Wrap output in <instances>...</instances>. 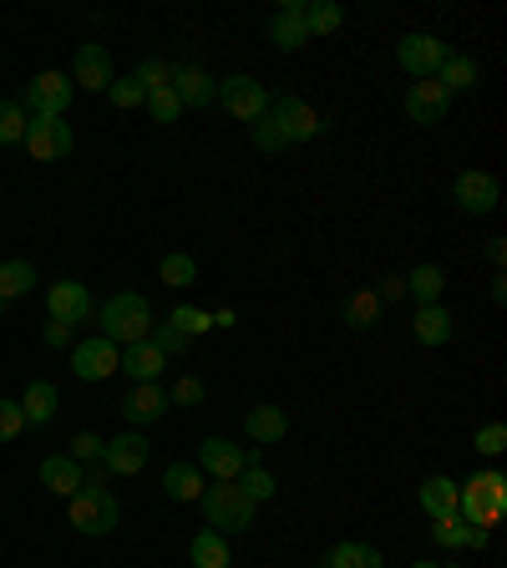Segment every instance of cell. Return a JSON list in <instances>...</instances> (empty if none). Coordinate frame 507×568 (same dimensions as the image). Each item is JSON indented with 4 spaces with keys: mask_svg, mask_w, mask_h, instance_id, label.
<instances>
[{
    "mask_svg": "<svg viewBox=\"0 0 507 568\" xmlns=\"http://www.w3.org/2000/svg\"><path fill=\"white\" fill-rule=\"evenodd\" d=\"M487 259H493L497 275H503V265H507V239H487Z\"/></svg>",
    "mask_w": 507,
    "mask_h": 568,
    "instance_id": "816d5d0a",
    "label": "cell"
},
{
    "mask_svg": "<svg viewBox=\"0 0 507 568\" xmlns=\"http://www.w3.org/2000/svg\"><path fill=\"white\" fill-rule=\"evenodd\" d=\"M25 152L36 158V163H56V158H66L72 152V122L66 117H31L25 122Z\"/></svg>",
    "mask_w": 507,
    "mask_h": 568,
    "instance_id": "ba28073f",
    "label": "cell"
},
{
    "mask_svg": "<svg viewBox=\"0 0 507 568\" xmlns=\"http://www.w3.org/2000/svg\"><path fill=\"white\" fill-rule=\"evenodd\" d=\"M341 25H345V6H335V0H315V6H304V31H310V41L335 36Z\"/></svg>",
    "mask_w": 507,
    "mask_h": 568,
    "instance_id": "d6a6232c",
    "label": "cell"
},
{
    "mask_svg": "<svg viewBox=\"0 0 507 568\" xmlns=\"http://www.w3.org/2000/svg\"><path fill=\"white\" fill-rule=\"evenodd\" d=\"M234 487H239V493H244V497H249V503H254V507H259V503H269V497H274V493H279V482H274V472H269V468H259V462H249V468H244V472H239V478H234Z\"/></svg>",
    "mask_w": 507,
    "mask_h": 568,
    "instance_id": "e575fe53",
    "label": "cell"
},
{
    "mask_svg": "<svg viewBox=\"0 0 507 568\" xmlns=\"http://www.w3.org/2000/svg\"><path fill=\"white\" fill-rule=\"evenodd\" d=\"M244 437H249L254 447L284 442V437H290V417H284V406H269V401L249 406V411H244Z\"/></svg>",
    "mask_w": 507,
    "mask_h": 568,
    "instance_id": "e0dca14e",
    "label": "cell"
},
{
    "mask_svg": "<svg viewBox=\"0 0 507 568\" xmlns=\"http://www.w3.org/2000/svg\"><path fill=\"white\" fill-rule=\"evenodd\" d=\"M25 431V417H21V401H6L0 396V442H15Z\"/></svg>",
    "mask_w": 507,
    "mask_h": 568,
    "instance_id": "f6af8a7d",
    "label": "cell"
},
{
    "mask_svg": "<svg viewBox=\"0 0 507 568\" xmlns=\"http://www.w3.org/2000/svg\"><path fill=\"white\" fill-rule=\"evenodd\" d=\"M417 503H421V513H427V518H452L456 507H462V482H452V478H442V472H436V478H427L417 487Z\"/></svg>",
    "mask_w": 507,
    "mask_h": 568,
    "instance_id": "ffe728a7",
    "label": "cell"
},
{
    "mask_svg": "<svg viewBox=\"0 0 507 568\" xmlns=\"http://www.w3.org/2000/svg\"><path fill=\"white\" fill-rule=\"evenodd\" d=\"M158 351H163V361H177V355H188V335H177L173 325H152V335H148Z\"/></svg>",
    "mask_w": 507,
    "mask_h": 568,
    "instance_id": "ee69618b",
    "label": "cell"
},
{
    "mask_svg": "<svg viewBox=\"0 0 507 568\" xmlns=\"http://www.w3.org/2000/svg\"><path fill=\"white\" fill-rule=\"evenodd\" d=\"M249 132H254V148H259V152H284V148H290V138L279 132V122L269 112L259 117V122H249Z\"/></svg>",
    "mask_w": 507,
    "mask_h": 568,
    "instance_id": "ab89813d",
    "label": "cell"
},
{
    "mask_svg": "<svg viewBox=\"0 0 507 568\" xmlns=\"http://www.w3.org/2000/svg\"><path fill=\"white\" fill-rule=\"evenodd\" d=\"M218 101H224V112L234 117V122H259L274 97H269V87L259 76L239 72V76H228V82H218Z\"/></svg>",
    "mask_w": 507,
    "mask_h": 568,
    "instance_id": "8992f818",
    "label": "cell"
},
{
    "mask_svg": "<svg viewBox=\"0 0 507 568\" xmlns=\"http://www.w3.org/2000/svg\"><path fill=\"white\" fill-rule=\"evenodd\" d=\"M6 310H11V300H0V315H6Z\"/></svg>",
    "mask_w": 507,
    "mask_h": 568,
    "instance_id": "9f6ffc18",
    "label": "cell"
},
{
    "mask_svg": "<svg viewBox=\"0 0 507 568\" xmlns=\"http://www.w3.org/2000/svg\"><path fill=\"white\" fill-rule=\"evenodd\" d=\"M411 568H462V564H436V558H421V564H411Z\"/></svg>",
    "mask_w": 507,
    "mask_h": 568,
    "instance_id": "11a10c76",
    "label": "cell"
},
{
    "mask_svg": "<svg viewBox=\"0 0 507 568\" xmlns=\"http://www.w3.org/2000/svg\"><path fill=\"white\" fill-rule=\"evenodd\" d=\"M341 320L350 330H376L380 320H386V304L376 300V290H355L341 300Z\"/></svg>",
    "mask_w": 507,
    "mask_h": 568,
    "instance_id": "f1b7e54d",
    "label": "cell"
},
{
    "mask_svg": "<svg viewBox=\"0 0 507 568\" xmlns=\"http://www.w3.org/2000/svg\"><path fill=\"white\" fill-rule=\"evenodd\" d=\"M320 568H386V558H380V548H370V544L341 538V544L320 558Z\"/></svg>",
    "mask_w": 507,
    "mask_h": 568,
    "instance_id": "f546056e",
    "label": "cell"
},
{
    "mask_svg": "<svg viewBox=\"0 0 507 568\" xmlns=\"http://www.w3.org/2000/svg\"><path fill=\"white\" fill-rule=\"evenodd\" d=\"M168 411V392L152 381V386H132V392L122 396V417L132 421V427H148V421H158Z\"/></svg>",
    "mask_w": 507,
    "mask_h": 568,
    "instance_id": "7402d4cb",
    "label": "cell"
},
{
    "mask_svg": "<svg viewBox=\"0 0 507 568\" xmlns=\"http://www.w3.org/2000/svg\"><path fill=\"white\" fill-rule=\"evenodd\" d=\"M72 87H82V92H107V87H112V56H107V46L87 41V46L76 51Z\"/></svg>",
    "mask_w": 507,
    "mask_h": 568,
    "instance_id": "2e32d148",
    "label": "cell"
},
{
    "mask_svg": "<svg viewBox=\"0 0 507 568\" xmlns=\"http://www.w3.org/2000/svg\"><path fill=\"white\" fill-rule=\"evenodd\" d=\"M487 294H493V304H503L507 300V275H493V290Z\"/></svg>",
    "mask_w": 507,
    "mask_h": 568,
    "instance_id": "f5cc1de1",
    "label": "cell"
},
{
    "mask_svg": "<svg viewBox=\"0 0 507 568\" xmlns=\"http://www.w3.org/2000/svg\"><path fill=\"white\" fill-rule=\"evenodd\" d=\"M376 300H380V304H396V300H406V279H401V275H386V279H380V285H376Z\"/></svg>",
    "mask_w": 507,
    "mask_h": 568,
    "instance_id": "681fc988",
    "label": "cell"
},
{
    "mask_svg": "<svg viewBox=\"0 0 507 568\" xmlns=\"http://www.w3.org/2000/svg\"><path fill=\"white\" fill-rule=\"evenodd\" d=\"M132 76H138L142 92H163V87H173V62H163V56H148V62H142Z\"/></svg>",
    "mask_w": 507,
    "mask_h": 568,
    "instance_id": "f35d334b",
    "label": "cell"
},
{
    "mask_svg": "<svg viewBox=\"0 0 507 568\" xmlns=\"http://www.w3.org/2000/svg\"><path fill=\"white\" fill-rule=\"evenodd\" d=\"M411 335H417V345H446L456 335V320L446 315L442 304H417V320H411Z\"/></svg>",
    "mask_w": 507,
    "mask_h": 568,
    "instance_id": "603a6c76",
    "label": "cell"
},
{
    "mask_svg": "<svg viewBox=\"0 0 507 568\" xmlns=\"http://www.w3.org/2000/svg\"><path fill=\"white\" fill-rule=\"evenodd\" d=\"M269 41H274L279 51H304L310 46V31H304V0H284L279 6V15H269Z\"/></svg>",
    "mask_w": 507,
    "mask_h": 568,
    "instance_id": "ac0fdd59",
    "label": "cell"
},
{
    "mask_svg": "<svg viewBox=\"0 0 507 568\" xmlns=\"http://www.w3.org/2000/svg\"><path fill=\"white\" fill-rule=\"evenodd\" d=\"M472 447H477L482 457H503L507 452V427L503 421H482L477 437H472Z\"/></svg>",
    "mask_w": 507,
    "mask_h": 568,
    "instance_id": "b9f144b4",
    "label": "cell"
},
{
    "mask_svg": "<svg viewBox=\"0 0 507 568\" xmlns=\"http://www.w3.org/2000/svg\"><path fill=\"white\" fill-rule=\"evenodd\" d=\"M21 107H31V117H66V107H72V76L66 72L31 76V82H25Z\"/></svg>",
    "mask_w": 507,
    "mask_h": 568,
    "instance_id": "30bf717a",
    "label": "cell"
},
{
    "mask_svg": "<svg viewBox=\"0 0 507 568\" xmlns=\"http://www.w3.org/2000/svg\"><path fill=\"white\" fill-rule=\"evenodd\" d=\"M117 366H122V351L112 341H101V335L72 345V371L82 381H107V376H117Z\"/></svg>",
    "mask_w": 507,
    "mask_h": 568,
    "instance_id": "5bb4252c",
    "label": "cell"
},
{
    "mask_svg": "<svg viewBox=\"0 0 507 568\" xmlns=\"http://www.w3.org/2000/svg\"><path fill=\"white\" fill-rule=\"evenodd\" d=\"M198 507H203V518H208V528H218L224 538H228V533H249V528H254V513H259V507H254L249 497L234 487V482L203 487Z\"/></svg>",
    "mask_w": 507,
    "mask_h": 568,
    "instance_id": "3957f363",
    "label": "cell"
},
{
    "mask_svg": "<svg viewBox=\"0 0 507 568\" xmlns=\"http://www.w3.org/2000/svg\"><path fill=\"white\" fill-rule=\"evenodd\" d=\"M46 310L51 320H62V325H82L91 315V290L82 279H56L46 290Z\"/></svg>",
    "mask_w": 507,
    "mask_h": 568,
    "instance_id": "9a60e30c",
    "label": "cell"
},
{
    "mask_svg": "<svg viewBox=\"0 0 507 568\" xmlns=\"http://www.w3.org/2000/svg\"><path fill=\"white\" fill-rule=\"evenodd\" d=\"M497 199H503V189H497V178H493V173H482V168H467V173H456L452 203L462 208V214H493Z\"/></svg>",
    "mask_w": 507,
    "mask_h": 568,
    "instance_id": "7c38bea8",
    "label": "cell"
},
{
    "mask_svg": "<svg viewBox=\"0 0 507 568\" xmlns=\"http://www.w3.org/2000/svg\"><path fill=\"white\" fill-rule=\"evenodd\" d=\"M36 285V265L31 259H6L0 265V300H21Z\"/></svg>",
    "mask_w": 507,
    "mask_h": 568,
    "instance_id": "836d02e7",
    "label": "cell"
},
{
    "mask_svg": "<svg viewBox=\"0 0 507 568\" xmlns=\"http://www.w3.org/2000/svg\"><path fill=\"white\" fill-rule=\"evenodd\" d=\"M452 56L442 36H431V31H411V36L396 41V66H401L411 82H427V76L442 72V62Z\"/></svg>",
    "mask_w": 507,
    "mask_h": 568,
    "instance_id": "277c9868",
    "label": "cell"
},
{
    "mask_svg": "<svg viewBox=\"0 0 507 568\" xmlns=\"http://www.w3.org/2000/svg\"><path fill=\"white\" fill-rule=\"evenodd\" d=\"M249 462H259L254 457V447H234L228 437H203L198 442V472L214 482H234Z\"/></svg>",
    "mask_w": 507,
    "mask_h": 568,
    "instance_id": "52a82bcc",
    "label": "cell"
},
{
    "mask_svg": "<svg viewBox=\"0 0 507 568\" xmlns=\"http://www.w3.org/2000/svg\"><path fill=\"white\" fill-rule=\"evenodd\" d=\"M173 92L177 101H183V112H198V107H208V101H218V82L203 66H173Z\"/></svg>",
    "mask_w": 507,
    "mask_h": 568,
    "instance_id": "d6986e66",
    "label": "cell"
},
{
    "mask_svg": "<svg viewBox=\"0 0 507 568\" xmlns=\"http://www.w3.org/2000/svg\"><path fill=\"white\" fill-rule=\"evenodd\" d=\"M97 320H101V341H112L117 351L148 341L152 325H158V320H152V304L142 300L138 290H117L112 300L97 310Z\"/></svg>",
    "mask_w": 507,
    "mask_h": 568,
    "instance_id": "6da1fadb",
    "label": "cell"
},
{
    "mask_svg": "<svg viewBox=\"0 0 507 568\" xmlns=\"http://www.w3.org/2000/svg\"><path fill=\"white\" fill-rule=\"evenodd\" d=\"M234 325H239V320H234V310H218V315H214V330H234Z\"/></svg>",
    "mask_w": 507,
    "mask_h": 568,
    "instance_id": "db71d44e",
    "label": "cell"
},
{
    "mask_svg": "<svg viewBox=\"0 0 507 568\" xmlns=\"http://www.w3.org/2000/svg\"><path fill=\"white\" fill-rule=\"evenodd\" d=\"M406 279V294L417 304H442V290H446V269L442 265H417L411 275H401Z\"/></svg>",
    "mask_w": 507,
    "mask_h": 568,
    "instance_id": "1f68e13d",
    "label": "cell"
},
{
    "mask_svg": "<svg viewBox=\"0 0 507 568\" xmlns=\"http://www.w3.org/2000/svg\"><path fill=\"white\" fill-rule=\"evenodd\" d=\"M507 513V478L503 472H472L462 482V507H456V518L472 523V528H497Z\"/></svg>",
    "mask_w": 507,
    "mask_h": 568,
    "instance_id": "7a4b0ae2",
    "label": "cell"
},
{
    "mask_svg": "<svg viewBox=\"0 0 507 568\" xmlns=\"http://www.w3.org/2000/svg\"><path fill=\"white\" fill-rule=\"evenodd\" d=\"M269 117H274L279 132H284L290 142H315L320 132H325V117H320L304 97H279V101H269Z\"/></svg>",
    "mask_w": 507,
    "mask_h": 568,
    "instance_id": "8fae6325",
    "label": "cell"
},
{
    "mask_svg": "<svg viewBox=\"0 0 507 568\" xmlns=\"http://www.w3.org/2000/svg\"><path fill=\"white\" fill-rule=\"evenodd\" d=\"M152 112V122H177L183 117V101H177V92L173 87H163V92H148V101H142Z\"/></svg>",
    "mask_w": 507,
    "mask_h": 568,
    "instance_id": "60d3db41",
    "label": "cell"
},
{
    "mask_svg": "<svg viewBox=\"0 0 507 568\" xmlns=\"http://www.w3.org/2000/svg\"><path fill=\"white\" fill-rule=\"evenodd\" d=\"M41 341H46L51 351H66V345H72V325H62V320H46V330H41Z\"/></svg>",
    "mask_w": 507,
    "mask_h": 568,
    "instance_id": "f907efd6",
    "label": "cell"
},
{
    "mask_svg": "<svg viewBox=\"0 0 507 568\" xmlns=\"http://www.w3.org/2000/svg\"><path fill=\"white\" fill-rule=\"evenodd\" d=\"M168 325L177 330V335H208V330H214V310H198V304H177L173 315H168Z\"/></svg>",
    "mask_w": 507,
    "mask_h": 568,
    "instance_id": "8d00e7d4",
    "label": "cell"
},
{
    "mask_svg": "<svg viewBox=\"0 0 507 568\" xmlns=\"http://www.w3.org/2000/svg\"><path fill=\"white\" fill-rule=\"evenodd\" d=\"M203 487H208V478L198 472V462H173V468L163 472V493L173 497V503H198Z\"/></svg>",
    "mask_w": 507,
    "mask_h": 568,
    "instance_id": "83f0119b",
    "label": "cell"
},
{
    "mask_svg": "<svg viewBox=\"0 0 507 568\" xmlns=\"http://www.w3.org/2000/svg\"><path fill=\"white\" fill-rule=\"evenodd\" d=\"M112 107H122V112H132V107H142L148 101V92L138 87V76H112Z\"/></svg>",
    "mask_w": 507,
    "mask_h": 568,
    "instance_id": "7bdbcfd3",
    "label": "cell"
},
{
    "mask_svg": "<svg viewBox=\"0 0 507 568\" xmlns=\"http://www.w3.org/2000/svg\"><path fill=\"white\" fill-rule=\"evenodd\" d=\"M41 487H46V493H56V497H76L82 493V462H72V457L66 452H51L46 462H41Z\"/></svg>",
    "mask_w": 507,
    "mask_h": 568,
    "instance_id": "44dd1931",
    "label": "cell"
},
{
    "mask_svg": "<svg viewBox=\"0 0 507 568\" xmlns=\"http://www.w3.org/2000/svg\"><path fill=\"white\" fill-rule=\"evenodd\" d=\"M107 478H112V472L101 468V462H82V487H87V493H107Z\"/></svg>",
    "mask_w": 507,
    "mask_h": 568,
    "instance_id": "c3c4849f",
    "label": "cell"
},
{
    "mask_svg": "<svg viewBox=\"0 0 507 568\" xmlns=\"http://www.w3.org/2000/svg\"><path fill=\"white\" fill-rule=\"evenodd\" d=\"M198 401H203V381L198 376H183L173 392H168V406H198Z\"/></svg>",
    "mask_w": 507,
    "mask_h": 568,
    "instance_id": "7dc6e473",
    "label": "cell"
},
{
    "mask_svg": "<svg viewBox=\"0 0 507 568\" xmlns=\"http://www.w3.org/2000/svg\"><path fill=\"white\" fill-rule=\"evenodd\" d=\"M446 112H452V97H446V87L436 82V76H427V82H411V87H406V117H411L417 127L446 122Z\"/></svg>",
    "mask_w": 507,
    "mask_h": 568,
    "instance_id": "4fadbf2b",
    "label": "cell"
},
{
    "mask_svg": "<svg viewBox=\"0 0 507 568\" xmlns=\"http://www.w3.org/2000/svg\"><path fill=\"white\" fill-rule=\"evenodd\" d=\"M436 82L446 87V97H456V92H477L482 87L477 56H462V51H452V56L442 62V72H436Z\"/></svg>",
    "mask_w": 507,
    "mask_h": 568,
    "instance_id": "4316f807",
    "label": "cell"
},
{
    "mask_svg": "<svg viewBox=\"0 0 507 568\" xmlns=\"http://www.w3.org/2000/svg\"><path fill=\"white\" fill-rule=\"evenodd\" d=\"M66 523H72L76 533H87V538H101V533H112L117 523H122V507H117L112 493H82L66 497Z\"/></svg>",
    "mask_w": 507,
    "mask_h": 568,
    "instance_id": "5b68a950",
    "label": "cell"
},
{
    "mask_svg": "<svg viewBox=\"0 0 507 568\" xmlns=\"http://www.w3.org/2000/svg\"><path fill=\"white\" fill-rule=\"evenodd\" d=\"M228 538L218 528H203V533H193V544H188V564L193 568H228Z\"/></svg>",
    "mask_w": 507,
    "mask_h": 568,
    "instance_id": "4dcf8cb0",
    "label": "cell"
},
{
    "mask_svg": "<svg viewBox=\"0 0 507 568\" xmlns=\"http://www.w3.org/2000/svg\"><path fill=\"white\" fill-rule=\"evenodd\" d=\"M431 538L442 548H452V554H462V548H487V528H472V523H462L452 513V518H431Z\"/></svg>",
    "mask_w": 507,
    "mask_h": 568,
    "instance_id": "484cf974",
    "label": "cell"
},
{
    "mask_svg": "<svg viewBox=\"0 0 507 568\" xmlns=\"http://www.w3.org/2000/svg\"><path fill=\"white\" fill-rule=\"evenodd\" d=\"M25 107L21 101H11V97H0V148H11V142H21L25 138Z\"/></svg>",
    "mask_w": 507,
    "mask_h": 568,
    "instance_id": "74e56055",
    "label": "cell"
},
{
    "mask_svg": "<svg viewBox=\"0 0 507 568\" xmlns=\"http://www.w3.org/2000/svg\"><path fill=\"white\" fill-rule=\"evenodd\" d=\"M56 406H62V392L51 386V381H31L21 396V417L25 427H46V421H56Z\"/></svg>",
    "mask_w": 507,
    "mask_h": 568,
    "instance_id": "d4e9b609",
    "label": "cell"
},
{
    "mask_svg": "<svg viewBox=\"0 0 507 568\" xmlns=\"http://www.w3.org/2000/svg\"><path fill=\"white\" fill-rule=\"evenodd\" d=\"M163 351H158V345L152 341H138V345H127L122 351V366L117 371H127V376H132V386H152V381L163 376Z\"/></svg>",
    "mask_w": 507,
    "mask_h": 568,
    "instance_id": "cb8c5ba5",
    "label": "cell"
},
{
    "mask_svg": "<svg viewBox=\"0 0 507 568\" xmlns=\"http://www.w3.org/2000/svg\"><path fill=\"white\" fill-rule=\"evenodd\" d=\"M148 457H152V442L138 427L117 431L112 442H101V468L112 472V478H138V472L148 468Z\"/></svg>",
    "mask_w": 507,
    "mask_h": 568,
    "instance_id": "9c48e42d",
    "label": "cell"
},
{
    "mask_svg": "<svg viewBox=\"0 0 507 568\" xmlns=\"http://www.w3.org/2000/svg\"><path fill=\"white\" fill-rule=\"evenodd\" d=\"M158 279H163L168 290H188L193 279H198V259L193 254H163V265H158Z\"/></svg>",
    "mask_w": 507,
    "mask_h": 568,
    "instance_id": "d590c367",
    "label": "cell"
},
{
    "mask_svg": "<svg viewBox=\"0 0 507 568\" xmlns=\"http://www.w3.org/2000/svg\"><path fill=\"white\" fill-rule=\"evenodd\" d=\"M66 457H72V462H101V437L97 431H76Z\"/></svg>",
    "mask_w": 507,
    "mask_h": 568,
    "instance_id": "bcb514c9",
    "label": "cell"
}]
</instances>
